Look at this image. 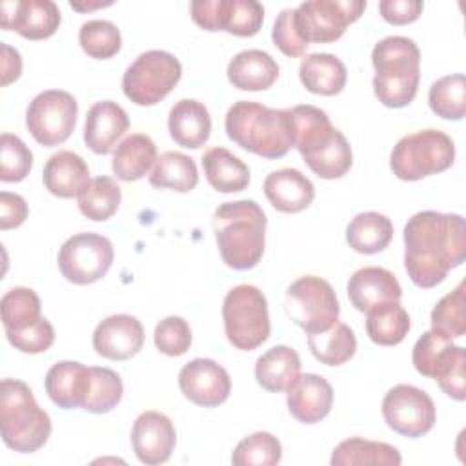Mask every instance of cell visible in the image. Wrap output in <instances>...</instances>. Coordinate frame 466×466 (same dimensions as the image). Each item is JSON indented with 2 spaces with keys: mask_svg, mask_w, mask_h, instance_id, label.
<instances>
[{
  "mask_svg": "<svg viewBox=\"0 0 466 466\" xmlns=\"http://www.w3.org/2000/svg\"><path fill=\"white\" fill-rule=\"evenodd\" d=\"M404 268L419 288H435L466 258V224L457 213L419 211L404 226Z\"/></svg>",
  "mask_w": 466,
  "mask_h": 466,
  "instance_id": "obj_1",
  "label": "cell"
},
{
  "mask_svg": "<svg viewBox=\"0 0 466 466\" xmlns=\"http://www.w3.org/2000/svg\"><path fill=\"white\" fill-rule=\"evenodd\" d=\"M293 122V147L299 149L308 167L320 178L344 177L353 164L348 138L333 127L320 107L302 104L289 109Z\"/></svg>",
  "mask_w": 466,
  "mask_h": 466,
  "instance_id": "obj_2",
  "label": "cell"
},
{
  "mask_svg": "<svg viewBox=\"0 0 466 466\" xmlns=\"http://www.w3.org/2000/svg\"><path fill=\"white\" fill-rule=\"evenodd\" d=\"M268 218L255 200L220 204L213 213V231L226 266L244 271L255 268L266 246Z\"/></svg>",
  "mask_w": 466,
  "mask_h": 466,
  "instance_id": "obj_3",
  "label": "cell"
},
{
  "mask_svg": "<svg viewBox=\"0 0 466 466\" xmlns=\"http://www.w3.org/2000/svg\"><path fill=\"white\" fill-rule=\"evenodd\" d=\"M226 133L242 149L264 158H282L293 147L289 109H273L258 102H235L224 120Z\"/></svg>",
  "mask_w": 466,
  "mask_h": 466,
  "instance_id": "obj_4",
  "label": "cell"
},
{
  "mask_svg": "<svg viewBox=\"0 0 466 466\" xmlns=\"http://www.w3.org/2000/svg\"><path fill=\"white\" fill-rule=\"evenodd\" d=\"M373 93L386 107L413 102L420 80V51L408 36H386L371 51Z\"/></svg>",
  "mask_w": 466,
  "mask_h": 466,
  "instance_id": "obj_5",
  "label": "cell"
},
{
  "mask_svg": "<svg viewBox=\"0 0 466 466\" xmlns=\"http://www.w3.org/2000/svg\"><path fill=\"white\" fill-rule=\"evenodd\" d=\"M0 433L4 444L18 453H35L51 435V419L38 406L31 388L18 379L0 386Z\"/></svg>",
  "mask_w": 466,
  "mask_h": 466,
  "instance_id": "obj_6",
  "label": "cell"
},
{
  "mask_svg": "<svg viewBox=\"0 0 466 466\" xmlns=\"http://www.w3.org/2000/svg\"><path fill=\"white\" fill-rule=\"evenodd\" d=\"M455 160L453 140L439 129H422L402 137L391 149L390 167L400 180L415 182L446 171Z\"/></svg>",
  "mask_w": 466,
  "mask_h": 466,
  "instance_id": "obj_7",
  "label": "cell"
},
{
  "mask_svg": "<svg viewBox=\"0 0 466 466\" xmlns=\"http://www.w3.org/2000/svg\"><path fill=\"white\" fill-rule=\"evenodd\" d=\"M224 331L231 346L251 351L268 340L271 324L264 293L251 284H238L222 302Z\"/></svg>",
  "mask_w": 466,
  "mask_h": 466,
  "instance_id": "obj_8",
  "label": "cell"
},
{
  "mask_svg": "<svg viewBox=\"0 0 466 466\" xmlns=\"http://www.w3.org/2000/svg\"><path fill=\"white\" fill-rule=\"evenodd\" d=\"M411 362L420 375L435 379L448 397L459 402L466 399V351L462 346H455L451 339L430 329L417 339Z\"/></svg>",
  "mask_w": 466,
  "mask_h": 466,
  "instance_id": "obj_9",
  "label": "cell"
},
{
  "mask_svg": "<svg viewBox=\"0 0 466 466\" xmlns=\"http://www.w3.org/2000/svg\"><path fill=\"white\" fill-rule=\"evenodd\" d=\"M182 76L178 58L162 49L138 55L122 76L124 95L137 106H155L166 98Z\"/></svg>",
  "mask_w": 466,
  "mask_h": 466,
  "instance_id": "obj_10",
  "label": "cell"
},
{
  "mask_svg": "<svg viewBox=\"0 0 466 466\" xmlns=\"http://www.w3.org/2000/svg\"><path fill=\"white\" fill-rule=\"evenodd\" d=\"M286 315L308 335L331 328L339 320L340 306L331 284L315 275L299 277L284 295Z\"/></svg>",
  "mask_w": 466,
  "mask_h": 466,
  "instance_id": "obj_11",
  "label": "cell"
},
{
  "mask_svg": "<svg viewBox=\"0 0 466 466\" xmlns=\"http://www.w3.org/2000/svg\"><path fill=\"white\" fill-rule=\"evenodd\" d=\"M78 104L75 96L62 89L38 93L25 109V126L31 137L42 146L66 142L76 126Z\"/></svg>",
  "mask_w": 466,
  "mask_h": 466,
  "instance_id": "obj_12",
  "label": "cell"
},
{
  "mask_svg": "<svg viewBox=\"0 0 466 466\" xmlns=\"http://www.w3.org/2000/svg\"><path fill=\"white\" fill-rule=\"evenodd\" d=\"M364 9L362 0H308L295 9V25L306 44H329L339 40Z\"/></svg>",
  "mask_w": 466,
  "mask_h": 466,
  "instance_id": "obj_13",
  "label": "cell"
},
{
  "mask_svg": "<svg viewBox=\"0 0 466 466\" xmlns=\"http://www.w3.org/2000/svg\"><path fill=\"white\" fill-rule=\"evenodd\" d=\"M113 264V244L98 233H76L58 251V269L73 284L86 286L100 280Z\"/></svg>",
  "mask_w": 466,
  "mask_h": 466,
  "instance_id": "obj_14",
  "label": "cell"
},
{
  "mask_svg": "<svg viewBox=\"0 0 466 466\" xmlns=\"http://www.w3.org/2000/svg\"><path fill=\"white\" fill-rule=\"evenodd\" d=\"M382 417L399 435L417 439L433 428L437 411L424 390L411 384H397L382 399Z\"/></svg>",
  "mask_w": 466,
  "mask_h": 466,
  "instance_id": "obj_15",
  "label": "cell"
},
{
  "mask_svg": "<svg viewBox=\"0 0 466 466\" xmlns=\"http://www.w3.org/2000/svg\"><path fill=\"white\" fill-rule=\"evenodd\" d=\"M189 11L202 29L235 36H253L264 22V7L257 0H193Z\"/></svg>",
  "mask_w": 466,
  "mask_h": 466,
  "instance_id": "obj_16",
  "label": "cell"
},
{
  "mask_svg": "<svg viewBox=\"0 0 466 466\" xmlns=\"http://www.w3.org/2000/svg\"><path fill=\"white\" fill-rule=\"evenodd\" d=\"M178 388L182 395L204 408H215L228 400L231 379L224 366L213 359H193L186 362L178 373Z\"/></svg>",
  "mask_w": 466,
  "mask_h": 466,
  "instance_id": "obj_17",
  "label": "cell"
},
{
  "mask_svg": "<svg viewBox=\"0 0 466 466\" xmlns=\"http://www.w3.org/2000/svg\"><path fill=\"white\" fill-rule=\"evenodd\" d=\"M60 9L51 0H7L0 4V25L27 40H46L60 25Z\"/></svg>",
  "mask_w": 466,
  "mask_h": 466,
  "instance_id": "obj_18",
  "label": "cell"
},
{
  "mask_svg": "<svg viewBox=\"0 0 466 466\" xmlns=\"http://www.w3.org/2000/svg\"><path fill=\"white\" fill-rule=\"evenodd\" d=\"M177 444V431L171 419L160 411L140 413L131 430V446L142 464L157 466L166 462Z\"/></svg>",
  "mask_w": 466,
  "mask_h": 466,
  "instance_id": "obj_19",
  "label": "cell"
},
{
  "mask_svg": "<svg viewBox=\"0 0 466 466\" xmlns=\"http://www.w3.org/2000/svg\"><path fill=\"white\" fill-rule=\"evenodd\" d=\"M144 346L140 320L127 313L106 317L93 331L95 351L109 360H127Z\"/></svg>",
  "mask_w": 466,
  "mask_h": 466,
  "instance_id": "obj_20",
  "label": "cell"
},
{
  "mask_svg": "<svg viewBox=\"0 0 466 466\" xmlns=\"http://www.w3.org/2000/svg\"><path fill=\"white\" fill-rule=\"evenodd\" d=\"M348 297L355 309L366 313L377 306L399 302L402 288L397 277L386 268L366 266L357 269L348 280Z\"/></svg>",
  "mask_w": 466,
  "mask_h": 466,
  "instance_id": "obj_21",
  "label": "cell"
},
{
  "mask_svg": "<svg viewBox=\"0 0 466 466\" xmlns=\"http://www.w3.org/2000/svg\"><path fill=\"white\" fill-rule=\"evenodd\" d=\"M288 410L304 424L320 422L333 404L331 384L317 373H300L288 390Z\"/></svg>",
  "mask_w": 466,
  "mask_h": 466,
  "instance_id": "obj_22",
  "label": "cell"
},
{
  "mask_svg": "<svg viewBox=\"0 0 466 466\" xmlns=\"http://www.w3.org/2000/svg\"><path fill=\"white\" fill-rule=\"evenodd\" d=\"M129 116L113 100H102L89 107L84 122V142L96 155L113 151L116 140L127 131Z\"/></svg>",
  "mask_w": 466,
  "mask_h": 466,
  "instance_id": "obj_23",
  "label": "cell"
},
{
  "mask_svg": "<svg viewBox=\"0 0 466 466\" xmlns=\"http://www.w3.org/2000/svg\"><path fill=\"white\" fill-rule=\"evenodd\" d=\"M89 366L76 360H60L53 364L44 379L46 393L58 408L64 410L84 408L89 393Z\"/></svg>",
  "mask_w": 466,
  "mask_h": 466,
  "instance_id": "obj_24",
  "label": "cell"
},
{
  "mask_svg": "<svg viewBox=\"0 0 466 466\" xmlns=\"http://www.w3.org/2000/svg\"><path fill=\"white\" fill-rule=\"evenodd\" d=\"M264 195L280 213H299L315 198V186L295 167L271 171L264 180Z\"/></svg>",
  "mask_w": 466,
  "mask_h": 466,
  "instance_id": "obj_25",
  "label": "cell"
},
{
  "mask_svg": "<svg viewBox=\"0 0 466 466\" xmlns=\"http://www.w3.org/2000/svg\"><path fill=\"white\" fill-rule=\"evenodd\" d=\"M89 180V167L86 160L78 153L67 149L51 155L42 171L46 189L58 198L78 197Z\"/></svg>",
  "mask_w": 466,
  "mask_h": 466,
  "instance_id": "obj_26",
  "label": "cell"
},
{
  "mask_svg": "<svg viewBox=\"0 0 466 466\" xmlns=\"http://www.w3.org/2000/svg\"><path fill=\"white\" fill-rule=\"evenodd\" d=\"M171 138L187 149L202 147L211 135V116L208 107L193 98L175 102L167 116Z\"/></svg>",
  "mask_w": 466,
  "mask_h": 466,
  "instance_id": "obj_27",
  "label": "cell"
},
{
  "mask_svg": "<svg viewBox=\"0 0 466 466\" xmlns=\"http://www.w3.org/2000/svg\"><path fill=\"white\" fill-rule=\"evenodd\" d=\"M279 76V64L262 49L237 53L228 64V80L240 91L269 89Z\"/></svg>",
  "mask_w": 466,
  "mask_h": 466,
  "instance_id": "obj_28",
  "label": "cell"
},
{
  "mask_svg": "<svg viewBox=\"0 0 466 466\" xmlns=\"http://www.w3.org/2000/svg\"><path fill=\"white\" fill-rule=\"evenodd\" d=\"M302 86L315 95L333 96L339 95L348 80L346 66L331 53L306 55L299 67Z\"/></svg>",
  "mask_w": 466,
  "mask_h": 466,
  "instance_id": "obj_29",
  "label": "cell"
},
{
  "mask_svg": "<svg viewBox=\"0 0 466 466\" xmlns=\"http://www.w3.org/2000/svg\"><path fill=\"white\" fill-rule=\"evenodd\" d=\"M299 353L284 344L269 348L257 359L255 379L266 391H288L300 375Z\"/></svg>",
  "mask_w": 466,
  "mask_h": 466,
  "instance_id": "obj_30",
  "label": "cell"
},
{
  "mask_svg": "<svg viewBox=\"0 0 466 466\" xmlns=\"http://www.w3.org/2000/svg\"><path fill=\"white\" fill-rule=\"evenodd\" d=\"M200 160L206 180L218 193H237L249 186V167L226 147H211Z\"/></svg>",
  "mask_w": 466,
  "mask_h": 466,
  "instance_id": "obj_31",
  "label": "cell"
},
{
  "mask_svg": "<svg viewBox=\"0 0 466 466\" xmlns=\"http://www.w3.org/2000/svg\"><path fill=\"white\" fill-rule=\"evenodd\" d=\"M157 162V146L155 142L142 133H133L126 137L113 153L111 169L116 178L124 182L140 180Z\"/></svg>",
  "mask_w": 466,
  "mask_h": 466,
  "instance_id": "obj_32",
  "label": "cell"
},
{
  "mask_svg": "<svg viewBox=\"0 0 466 466\" xmlns=\"http://www.w3.org/2000/svg\"><path fill=\"white\" fill-rule=\"evenodd\" d=\"M393 238L391 220L377 211L355 215L346 228V242L357 253L373 255L388 248Z\"/></svg>",
  "mask_w": 466,
  "mask_h": 466,
  "instance_id": "obj_33",
  "label": "cell"
},
{
  "mask_svg": "<svg viewBox=\"0 0 466 466\" xmlns=\"http://www.w3.org/2000/svg\"><path fill=\"white\" fill-rule=\"evenodd\" d=\"M329 462L331 466H399L402 457L399 450L388 442L351 437L333 450Z\"/></svg>",
  "mask_w": 466,
  "mask_h": 466,
  "instance_id": "obj_34",
  "label": "cell"
},
{
  "mask_svg": "<svg viewBox=\"0 0 466 466\" xmlns=\"http://www.w3.org/2000/svg\"><path fill=\"white\" fill-rule=\"evenodd\" d=\"M149 184L160 189H173L187 193L198 184L197 164L191 157L180 151H166L157 157V162L149 173Z\"/></svg>",
  "mask_w": 466,
  "mask_h": 466,
  "instance_id": "obj_35",
  "label": "cell"
},
{
  "mask_svg": "<svg viewBox=\"0 0 466 466\" xmlns=\"http://www.w3.org/2000/svg\"><path fill=\"white\" fill-rule=\"evenodd\" d=\"M308 346L319 362L326 366H342L355 355L357 339L348 324L337 320L324 331L309 333Z\"/></svg>",
  "mask_w": 466,
  "mask_h": 466,
  "instance_id": "obj_36",
  "label": "cell"
},
{
  "mask_svg": "<svg viewBox=\"0 0 466 466\" xmlns=\"http://www.w3.org/2000/svg\"><path fill=\"white\" fill-rule=\"evenodd\" d=\"M366 333L379 346H395L410 331V315L399 302H390L366 311Z\"/></svg>",
  "mask_w": 466,
  "mask_h": 466,
  "instance_id": "obj_37",
  "label": "cell"
},
{
  "mask_svg": "<svg viewBox=\"0 0 466 466\" xmlns=\"http://www.w3.org/2000/svg\"><path fill=\"white\" fill-rule=\"evenodd\" d=\"M76 198L78 209L86 218L104 222L116 213L122 200V191L113 178L96 177L89 180Z\"/></svg>",
  "mask_w": 466,
  "mask_h": 466,
  "instance_id": "obj_38",
  "label": "cell"
},
{
  "mask_svg": "<svg viewBox=\"0 0 466 466\" xmlns=\"http://www.w3.org/2000/svg\"><path fill=\"white\" fill-rule=\"evenodd\" d=\"M431 111L444 120H462L466 115V78L462 73L435 80L428 91Z\"/></svg>",
  "mask_w": 466,
  "mask_h": 466,
  "instance_id": "obj_39",
  "label": "cell"
},
{
  "mask_svg": "<svg viewBox=\"0 0 466 466\" xmlns=\"http://www.w3.org/2000/svg\"><path fill=\"white\" fill-rule=\"evenodd\" d=\"M2 324L5 331H20L42 319L40 297L31 288H11L0 300Z\"/></svg>",
  "mask_w": 466,
  "mask_h": 466,
  "instance_id": "obj_40",
  "label": "cell"
},
{
  "mask_svg": "<svg viewBox=\"0 0 466 466\" xmlns=\"http://www.w3.org/2000/svg\"><path fill=\"white\" fill-rule=\"evenodd\" d=\"M91 382L82 410L89 413H107L118 406L124 393L122 379L116 371L100 366H89Z\"/></svg>",
  "mask_w": 466,
  "mask_h": 466,
  "instance_id": "obj_41",
  "label": "cell"
},
{
  "mask_svg": "<svg viewBox=\"0 0 466 466\" xmlns=\"http://www.w3.org/2000/svg\"><path fill=\"white\" fill-rule=\"evenodd\" d=\"M464 286V280H461L457 288L444 295L431 309V329L448 339H459L466 333Z\"/></svg>",
  "mask_w": 466,
  "mask_h": 466,
  "instance_id": "obj_42",
  "label": "cell"
},
{
  "mask_svg": "<svg viewBox=\"0 0 466 466\" xmlns=\"http://www.w3.org/2000/svg\"><path fill=\"white\" fill-rule=\"evenodd\" d=\"M78 42L87 56L106 60L120 51L122 35L113 22L96 18L82 24L78 31Z\"/></svg>",
  "mask_w": 466,
  "mask_h": 466,
  "instance_id": "obj_43",
  "label": "cell"
},
{
  "mask_svg": "<svg viewBox=\"0 0 466 466\" xmlns=\"http://www.w3.org/2000/svg\"><path fill=\"white\" fill-rule=\"evenodd\" d=\"M280 459V441L268 431H257L242 439L231 455L235 466H273L279 464Z\"/></svg>",
  "mask_w": 466,
  "mask_h": 466,
  "instance_id": "obj_44",
  "label": "cell"
},
{
  "mask_svg": "<svg viewBox=\"0 0 466 466\" xmlns=\"http://www.w3.org/2000/svg\"><path fill=\"white\" fill-rule=\"evenodd\" d=\"M0 180L2 182H20L33 167V153L24 144V140L11 133H2L0 137Z\"/></svg>",
  "mask_w": 466,
  "mask_h": 466,
  "instance_id": "obj_45",
  "label": "cell"
},
{
  "mask_svg": "<svg viewBox=\"0 0 466 466\" xmlns=\"http://www.w3.org/2000/svg\"><path fill=\"white\" fill-rule=\"evenodd\" d=\"M155 346L167 357H180L191 346V328L186 319L169 315L155 326Z\"/></svg>",
  "mask_w": 466,
  "mask_h": 466,
  "instance_id": "obj_46",
  "label": "cell"
},
{
  "mask_svg": "<svg viewBox=\"0 0 466 466\" xmlns=\"http://www.w3.org/2000/svg\"><path fill=\"white\" fill-rule=\"evenodd\" d=\"M5 337L9 340V344L22 351V353H44L47 351L53 342H55V329L51 326V322L42 317L40 320H36L33 326L20 329V331H5Z\"/></svg>",
  "mask_w": 466,
  "mask_h": 466,
  "instance_id": "obj_47",
  "label": "cell"
},
{
  "mask_svg": "<svg viewBox=\"0 0 466 466\" xmlns=\"http://www.w3.org/2000/svg\"><path fill=\"white\" fill-rule=\"evenodd\" d=\"M273 44L286 55V56H300L306 53V44L297 31L295 25V9H282L273 24L271 29Z\"/></svg>",
  "mask_w": 466,
  "mask_h": 466,
  "instance_id": "obj_48",
  "label": "cell"
},
{
  "mask_svg": "<svg viewBox=\"0 0 466 466\" xmlns=\"http://www.w3.org/2000/svg\"><path fill=\"white\" fill-rule=\"evenodd\" d=\"M422 2L419 0H382L379 4L380 16L393 25H404L415 22L422 13Z\"/></svg>",
  "mask_w": 466,
  "mask_h": 466,
  "instance_id": "obj_49",
  "label": "cell"
},
{
  "mask_svg": "<svg viewBox=\"0 0 466 466\" xmlns=\"http://www.w3.org/2000/svg\"><path fill=\"white\" fill-rule=\"evenodd\" d=\"M27 204L24 197L9 191L0 193V229L7 231L18 228L27 218Z\"/></svg>",
  "mask_w": 466,
  "mask_h": 466,
  "instance_id": "obj_50",
  "label": "cell"
},
{
  "mask_svg": "<svg viewBox=\"0 0 466 466\" xmlns=\"http://www.w3.org/2000/svg\"><path fill=\"white\" fill-rule=\"evenodd\" d=\"M2 58H0V67H2V86H7L15 82L20 73H22V58L16 49H13L7 44H0Z\"/></svg>",
  "mask_w": 466,
  "mask_h": 466,
  "instance_id": "obj_51",
  "label": "cell"
},
{
  "mask_svg": "<svg viewBox=\"0 0 466 466\" xmlns=\"http://www.w3.org/2000/svg\"><path fill=\"white\" fill-rule=\"evenodd\" d=\"M113 2L111 0H107V2H100V0H96V2H75V0H71L69 2V5L73 7V9H76V11H91V9H96V7H107V5H111Z\"/></svg>",
  "mask_w": 466,
  "mask_h": 466,
  "instance_id": "obj_52",
  "label": "cell"
}]
</instances>
